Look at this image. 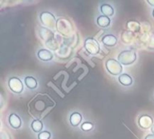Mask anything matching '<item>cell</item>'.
Instances as JSON below:
<instances>
[{
  "label": "cell",
  "instance_id": "52a82bcc",
  "mask_svg": "<svg viewBox=\"0 0 154 139\" xmlns=\"http://www.w3.org/2000/svg\"><path fill=\"white\" fill-rule=\"evenodd\" d=\"M139 125L143 129H149L152 128L153 126V119L152 117L148 115H143L139 118Z\"/></svg>",
  "mask_w": 154,
  "mask_h": 139
},
{
  "label": "cell",
  "instance_id": "603a6c76",
  "mask_svg": "<svg viewBox=\"0 0 154 139\" xmlns=\"http://www.w3.org/2000/svg\"><path fill=\"white\" fill-rule=\"evenodd\" d=\"M151 130H152V134L154 135V125L152 127V128H151Z\"/></svg>",
  "mask_w": 154,
  "mask_h": 139
},
{
  "label": "cell",
  "instance_id": "cb8c5ba5",
  "mask_svg": "<svg viewBox=\"0 0 154 139\" xmlns=\"http://www.w3.org/2000/svg\"><path fill=\"white\" fill-rule=\"evenodd\" d=\"M152 16H153V18H154V9H153V11H152Z\"/></svg>",
  "mask_w": 154,
  "mask_h": 139
},
{
  "label": "cell",
  "instance_id": "44dd1931",
  "mask_svg": "<svg viewBox=\"0 0 154 139\" xmlns=\"http://www.w3.org/2000/svg\"><path fill=\"white\" fill-rule=\"evenodd\" d=\"M144 139H154V135H152V134H151V135H148Z\"/></svg>",
  "mask_w": 154,
  "mask_h": 139
},
{
  "label": "cell",
  "instance_id": "4fadbf2b",
  "mask_svg": "<svg viewBox=\"0 0 154 139\" xmlns=\"http://www.w3.org/2000/svg\"><path fill=\"white\" fill-rule=\"evenodd\" d=\"M82 120V116L79 112H74L70 116V124L72 127H78Z\"/></svg>",
  "mask_w": 154,
  "mask_h": 139
},
{
  "label": "cell",
  "instance_id": "7402d4cb",
  "mask_svg": "<svg viewBox=\"0 0 154 139\" xmlns=\"http://www.w3.org/2000/svg\"><path fill=\"white\" fill-rule=\"evenodd\" d=\"M148 3H149L150 5H153V6H154V1H151V0H148Z\"/></svg>",
  "mask_w": 154,
  "mask_h": 139
},
{
  "label": "cell",
  "instance_id": "2e32d148",
  "mask_svg": "<svg viewBox=\"0 0 154 139\" xmlns=\"http://www.w3.org/2000/svg\"><path fill=\"white\" fill-rule=\"evenodd\" d=\"M24 82H25V85L27 86L28 89H31V90H33L37 87V81L36 79H34L33 77H31V76H27L25 79H24Z\"/></svg>",
  "mask_w": 154,
  "mask_h": 139
},
{
  "label": "cell",
  "instance_id": "30bf717a",
  "mask_svg": "<svg viewBox=\"0 0 154 139\" xmlns=\"http://www.w3.org/2000/svg\"><path fill=\"white\" fill-rule=\"evenodd\" d=\"M102 43L109 47H113L117 43V38L114 34H106L101 39Z\"/></svg>",
  "mask_w": 154,
  "mask_h": 139
},
{
  "label": "cell",
  "instance_id": "8992f818",
  "mask_svg": "<svg viewBox=\"0 0 154 139\" xmlns=\"http://www.w3.org/2000/svg\"><path fill=\"white\" fill-rule=\"evenodd\" d=\"M85 48L90 54H97L100 50L98 43L93 38H88L85 41Z\"/></svg>",
  "mask_w": 154,
  "mask_h": 139
},
{
  "label": "cell",
  "instance_id": "6da1fadb",
  "mask_svg": "<svg viewBox=\"0 0 154 139\" xmlns=\"http://www.w3.org/2000/svg\"><path fill=\"white\" fill-rule=\"evenodd\" d=\"M55 106L54 101L46 94L39 93L29 104L30 112L37 118L42 117V114L47 110Z\"/></svg>",
  "mask_w": 154,
  "mask_h": 139
},
{
  "label": "cell",
  "instance_id": "9a60e30c",
  "mask_svg": "<svg viewBox=\"0 0 154 139\" xmlns=\"http://www.w3.org/2000/svg\"><path fill=\"white\" fill-rule=\"evenodd\" d=\"M119 82L124 86H130L133 83V79L128 74H121L118 79Z\"/></svg>",
  "mask_w": 154,
  "mask_h": 139
},
{
  "label": "cell",
  "instance_id": "ba28073f",
  "mask_svg": "<svg viewBox=\"0 0 154 139\" xmlns=\"http://www.w3.org/2000/svg\"><path fill=\"white\" fill-rule=\"evenodd\" d=\"M39 33H40L41 38H42L44 42H46V43H48V42L53 40V38H54V33H53L50 29H48V28H46V27L41 28L40 31H39Z\"/></svg>",
  "mask_w": 154,
  "mask_h": 139
},
{
  "label": "cell",
  "instance_id": "7a4b0ae2",
  "mask_svg": "<svg viewBox=\"0 0 154 139\" xmlns=\"http://www.w3.org/2000/svg\"><path fill=\"white\" fill-rule=\"evenodd\" d=\"M136 52L133 50H125L119 53L118 62L122 65H131L136 61Z\"/></svg>",
  "mask_w": 154,
  "mask_h": 139
},
{
  "label": "cell",
  "instance_id": "277c9868",
  "mask_svg": "<svg viewBox=\"0 0 154 139\" xmlns=\"http://www.w3.org/2000/svg\"><path fill=\"white\" fill-rule=\"evenodd\" d=\"M40 19L42 24L48 28H54L57 25V22L55 16L50 12H42L40 15Z\"/></svg>",
  "mask_w": 154,
  "mask_h": 139
},
{
  "label": "cell",
  "instance_id": "5b68a950",
  "mask_svg": "<svg viewBox=\"0 0 154 139\" xmlns=\"http://www.w3.org/2000/svg\"><path fill=\"white\" fill-rule=\"evenodd\" d=\"M8 86H9V89L16 94L22 93V91L23 90V84L22 81L18 79L17 77L10 78L8 80Z\"/></svg>",
  "mask_w": 154,
  "mask_h": 139
},
{
  "label": "cell",
  "instance_id": "d6986e66",
  "mask_svg": "<svg viewBox=\"0 0 154 139\" xmlns=\"http://www.w3.org/2000/svg\"><path fill=\"white\" fill-rule=\"evenodd\" d=\"M51 138V133L48 131H42L38 135V139H50Z\"/></svg>",
  "mask_w": 154,
  "mask_h": 139
},
{
  "label": "cell",
  "instance_id": "ac0fdd59",
  "mask_svg": "<svg viewBox=\"0 0 154 139\" xmlns=\"http://www.w3.org/2000/svg\"><path fill=\"white\" fill-rule=\"evenodd\" d=\"M93 128V125L90 122H85L81 125V129L83 131H89Z\"/></svg>",
  "mask_w": 154,
  "mask_h": 139
},
{
  "label": "cell",
  "instance_id": "7c38bea8",
  "mask_svg": "<svg viewBox=\"0 0 154 139\" xmlns=\"http://www.w3.org/2000/svg\"><path fill=\"white\" fill-rule=\"evenodd\" d=\"M100 11L101 13L103 14V15H106V16H112L114 14V8L108 5V4H103L101 5L100 6Z\"/></svg>",
  "mask_w": 154,
  "mask_h": 139
},
{
  "label": "cell",
  "instance_id": "e0dca14e",
  "mask_svg": "<svg viewBox=\"0 0 154 139\" xmlns=\"http://www.w3.org/2000/svg\"><path fill=\"white\" fill-rule=\"evenodd\" d=\"M31 128L35 132V133H39L42 130L43 128V124L42 123V121H40L39 119H35L32 122L31 124Z\"/></svg>",
  "mask_w": 154,
  "mask_h": 139
},
{
  "label": "cell",
  "instance_id": "9c48e42d",
  "mask_svg": "<svg viewBox=\"0 0 154 139\" xmlns=\"http://www.w3.org/2000/svg\"><path fill=\"white\" fill-rule=\"evenodd\" d=\"M37 56L41 61L43 62H49L53 59V54L51 51L46 49H41L37 52Z\"/></svg>",
  "mask_w": 154,
  "mask_h": 139
},
{
  "label": "cell",
  "instance_id": "8fae6325",
  "mask_svg": "<svg viewBox=\"0 0 154 139\" xmlns=\"http://www.w3.org/2000/svg\"><path fill=\"white\" fill-rule=\"evenodd\" d=\"M8 122H9V125L14 129H18L22 125L21 119L16 114H11L8 118Z\"/></svg>",
  "mask_w": 154,
  "mask_h": 139
},
{
  "label": "cell",
  "instance_id": "ffe728a7",
  "mask_svg": "<svg viewBox=\"0 0 154 139\" xmlns=\"http://www.w3.org/2000/svg\"><path fill=\"white\" fill-rule=\"evenodd\" d=\"M127 26H128L130 29H133V30H138V29H139V24H137V23L134 24V21L128 23V24H127Z\"/></svg>",
  "mask_w": 154,
  "mask_h": 139
},
{
  "label": "cell",
  "instance_id": "5bb4252c",
  "mask_svg": "<svg viewBox=\"0 0 154 139\" xmlns=\"http://www.w3.org/2000/svg\"><path fill=\"white\" fill-rule=\"evenodd\" d=\"M97 24L100 26V27H107L110 25V23H111V20L108 16H106V15H100L97 17Z\"/></svg>",
  "mask_w": 154,
  "mask_h": 139
},
{
  "label": "cell",
  "instance_id": "3957f363",
  "mask_svg": "<svg viewBox=\"0 0 154 139\" xmlns=\"http://www.w3.org/2000/svg\"><path fill=\"white\" fill-rule=\"evenodd\" d=\"M106 70L108 71V72L110 74L115 75V76L121 74V72L123 71L122 64L118 61H116L115 59L107 60L106 62Z\"/></svg>",
  "mask_w": 154,
  "mask_h": 139
}]
</instances>
